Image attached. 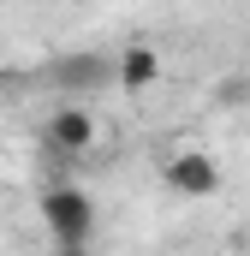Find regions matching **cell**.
<instances>
[{"label": "cell", "mask_w": 250, "mask_h": 256, "mask_svg": "<svg viewBox=\"0 0 250 256\" xmlns=\"http://www.w3.org/2000/svg\"><path fill=\"white\" fill-rule=\"evenodd\" d=\"M36 208H42V226L54 232L60 250H84L96 238V196L84 191V185H72V179L66 185H48Z\"/></svg>", "instance_id": "obj_1"}, {"label": "cell", "mask_w": 250, "mask_h": 256, "mask_svg": "<svg viewBox=\"0 0 250 256\" xmlns=\"http://www.w3.org/2000/svg\"><path fill=\"white\" fill-rule=\"evenodd\" d=\"M167 191L185 196V202H208V196H220V161L202 155V149H179V155L167 161Z\"/></svg>", "instance_id": "obj_2"}, {"label": "cell", "mask_w": 250, "mask_h": 256, "mask_svg": "<svg viewBox=\"0 0 250 256\" xmlns=\"http://www.w3.org/2000/svg\"><path fill=\"white\" fill-rule=\"evenodd\" d=\"M96 114H84L78 102H66L60 114H48V155L54 161H84L90 149H96Z\"/></svg>", "instance_id": "obj_3"}, {"label": "cell", "mask_w": 250, "mask_h": 256, "mask_svg": "<svg viewBox=\"0 0 250 256\" xmlns=\"http://www.w3.org/2000/svg\"><path fill=\"white\" fill-rule=\"evenodd\" d=\"M161 48L155 42H125V54L114 60V84H120L125 96H143V90H155L161 84Z\"/></svg>", "instance_id": "obj_4"}, {"label": "cell", "mask_w": 250, "mask_h": 256, "mask_svg": "<svg viewBox=\"0 0 250 256\" xmlns=\"http://www.w3.org/2000/svg\"><path fill=\"white\" fill-rule=\"evenodd\" d=\"M114 78V66L96 60V54H66L60 66H54V84H66V90H96V84H108Z\"/></svg>", "instance_id": "obj_5"}, {"label": "cell", "mask_w": 250, "mask_h": 256, "mask_svg": "<svg viewBox=\"0 0 250 256\" xmlns=\"http://www.w3.org/2000/svg\"><path fill=\"white\" fill-rule=\"evenodd\" d=\"M214 102H220V108H244L250 102V78H226V84L214 90Z\"/></svg>", "instance_id": "obj_6"}, {"label": "cell", "mask_w": 250, "mask_h": 256, "mask_svg": "<svg viewBox=\"0 0 250 256\" xmlns=\"http://www.w3.org/2000/svg\"><path fill=\"white\" fill-rule=\"evenodd\" d=\"M0 90H6V66H0Z\"/></svg>", "instance_id": "obj_7"}]
</instances>
